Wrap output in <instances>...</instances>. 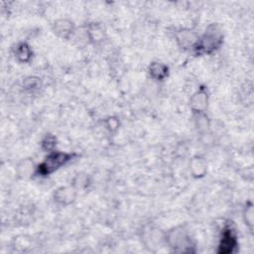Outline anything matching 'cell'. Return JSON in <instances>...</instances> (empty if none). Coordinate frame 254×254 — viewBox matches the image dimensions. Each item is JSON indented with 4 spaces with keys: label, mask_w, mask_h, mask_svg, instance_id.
<instances>
[{
    "label": "cell",
    "mask_w": 254,
    "mask_h": 254,
    "mask_svg": "<svg viewBox=\"0 0 254 254\" xmlns=\"http://www.w3.org/2000/svg\"><path fill=\"white\" fill-rule=\"evenodd\" d=\"M237 245H238V240L235 235L234 229L231 227V225H225L221 233L217 253L219 254L232 253L236 249Z\"/></svg>",
    "instance_id": "obj_4"
},
{
    "label": "cell",
    "mask_w": 254,
    "mask_h": 254,
    "mask_svg": "<svg viewBox=\"0 0 254 254\" xmlns=\"http://www.w3.org/2000/svg\"><path fill=\"white\" fill-rule=\"evenodd\" d=\"M199 36H196L194 32L190 30H181L177 33L176 40L178 45L184 50H190L192 52L194 46L197 43Z\"/></svg>",
    "instance_id": "obj_8"
},
{
    "label": "cell",
    "mask_w": 254,
    "mask_h": 254,
    "mask_svg": "<svg viewBox=\"0 0 254 254\" xmlns=\"http://www.w3.org/2000/svg\"><path fill=\"white\" fill-rule=\"evenodd\" d=\"M53 32L62 40H70L75 32V27L70 20L58 19L53 24Z\"/></svg>",
    "instance_id": "obj_6"
},
{
    "label": "cell",
    "mask_w": 254,
    "mask_h": 254,
    "mask_svg": "<svg viewBox=\"0 0 254 254\" xmlns=\"http://www.w3.org/2000/svg\"><path fill=\"white\" fill-rule=\"evenodd\" d=\"M244 220H245V223L250 228H252V226H253V207H252L251 203L248 206H246V208H245Z\"/></svg>",
    "instance_id": "obj_17"
},
{
    "label": "cell",
    "mask_w": 254,
    "mask_h": 254,
    "mask_svg": "<svg viewBox=\"0 0 254 254\" xmlns=\"http://www.w3.org/2000/svg\"><path fill=\"white\" fill-rule=\"evenodd\" d=\"M76 190L70 186V187H60L57 190H55L53 193V198L56 203L66 206L72 203L76 197Z\"/></svg>",
    "instance_id": "obj_7"
},
{
    "label": "cell",
    "mask_w": 254,
    "mask_h": 254,
    "mask_svg": "<svg viewBox=\"0 0 254 254\" xmlns=\"http://www.w3.org/2000/svg\"><path fill=\"white\" fill-rule=\"evenodd\" d=\"M148 73L153 79L157 81H163L169 74V67L163 63L152 62L149 64Z\"/></svg>",
    "instance_id": "obj_9"
},
{
    "label": "cell",
    "mask_w": 254,
    "mask_h": 254,
    "mask_svg": "<svg viewBox=\"0 0 254 254\" xmlns=\"http://www.w3.org/2000/svg\"><path fill=\"white\" fill-rule=\"evenodd\" d=\"M41 86H42L41 78L38 76H34V75L25 77L23 80V83H22L23 89L27 92H35L38 89H40Z\"/></svg>",
    "instance_id": "obj_14"
},
{
    "label": "cell",
    "mask_w": 254,
    "mask_h": 254,
    "mask_svg": "<svg viewBox=\"0 0 254 254\" xmlns=\"http://www.w3.org/2000/svg\"><path fill=\"white\" fill-rule=\"evenodd\" d=\"M90 185V178L87 174L85 173H78L76 174L72 181H71V186L76 190H85L86 188H88V186Z\"/></svg>",
    "instance_id": "obj_15"
},
{
    "label": "cell",
    "mask_w": 254,
    "mask_h": 254,
    "mask_svg": "<svg viewBox=\"0 0 254 254\" xmlns=\"http://www.w3.org/2000/svg\"><path fill=\"white\" fill-rule=\"evenodd\" d=\"M36 166L34 165V162L31 159H24L21 161L17 166V174L20 178H28L30 176H33L35 174Z\"/></svg>",
    "instance_id": "obj_13"
},
{
    "label": "cell",
    "mask_w": 254,
    "mask_h": 254,
    "mask_svg": "<svg viewBox=\"0 0 254 254\" xmlns=\"http://www.w3.org/2000/svg\"><path fill=\"white\" fill-rule=\"evenodd\" d=\"M105 126L106 128L111 132V131H115L118 129L119 127V119L117 117H108L105 121Z\"/></svg>",
    "instance_id": "obj_18"
},
{
    "label": "cell",
    "mask_w": 254,
    "mask_h": 254,
    "mask_svg": "<svg viewBox=\"0 0 254 254\" xmlns=\"http://www.w3.org/2000/svg\"><path fill=\"white\" fill-rule=\"evenodd\" d=\"M190 172L193 178H201L206 173V162L203 158L195 156L190 162Z\"/></svg>",
    "instance_id": "obj_11"
},
{
    "label": "cell",
    "mask_w": 254,
    "mask_h": 254,
    "mask_svg": "<svg viewBox=\"0 0 254 254\" xmlns=\"http://www.w3.org/2000/svg\"><path fill=\"white\" fill-rule=\"evenodd\" d=\"M166 242L174 252L187 253L194 251L192 239L184 227H176L170 230L166 235Z\"/></svg>",
    "instance_id": "obj_3"
},
{
    "label": "cell",
    "mask_w": 254,
    "mask_h": 254,
    "mask_svg": "<svg viewBox=\"0 0 254 254\" xmlns=\"http://www.w3.org/2000/svg\"><path fill=\"white\" fill-rule=\"evenodd\" d=\"M208 104V92L205 86H200L191 96L190 99V109L197 114L203 113Z\"/></svg>",
    "instance_id": "obj_5"
},
{
    "label": "cell",
    "mask_w": 254,
    "mask_h": 254,
    "mask_svg": "<svg viewBox=\"0 0 254 254\" xmlns=\"http://www.w3.org/2000/svg\"><path fill=\"white\" fill-rule=\"evenodd\" d=\"M85 31H86L88 42L99 43L104 39V30L99 24H95V23L89 24L86 27Z\"/></svg>",
    "instance_id": "obj_12"
},
{
    "label": "cell",
    "mask_w": 254,
    "mask_h": 254,
    "mask_svg": "<svg viewBox=\"0 0 254 254\" xmlns=\"http://www.w3.org/2000/svg\"><path fill=\"white\" fill-rule=\"evenodd\" d=\"M223 43L222 30L217 24H210L204 33L198 37L192 53L196 56L210 55L218 50Z\"/></svg>",
    "instance_id": "obj_1"
},
{
    "label": "cell",
    "mask_w": 254,
    "mask_h": 254,
    "mask_svg": "<svg viewBox=\"0 0 254 254\" xmlns=\"http://www.w3.org/2000/svg\"><path fill=\"white\" fill-rule=\"evenodd\" d=\"M14 56L18 62L26 64L32 60L33 50L28 43L20 42L14 48Z\"/></svg>",
    "instance_id": "obj_10"
},
{
    "label": "cell",
    "mask_w": 254,
    "mask_h": 254,
    "mask_svg": "<svg viewBox=\"0 0 254 254\" xmlns=\"http://www.w3.org/2000/svg\"><path fill=\"white\" fill-rule=\"evenodd\" d=\"M57 137L53 134H47L41 141V148L45 152H53L57 146Z\"/></svg>",
    "instance_id": "obj_16"
},
{
    "label": "cell",
    "mask_w": 254,
    "mask_h": 254,
    "mask_svg": "<svg viewBox=\"0 0 254 254\" xmlns=\"http://www.w3.org/2000/svg\"><path fill=\"white\" fill-rule=\"evenodd\" d=\"M76 157V153L53 151L48 153L42 163L36 166L34 176L37 177H48L53 173L57 172L62 167L72 161Z\"/></svg>",
    "instance_id": "obj_2"
}]
</instances>
